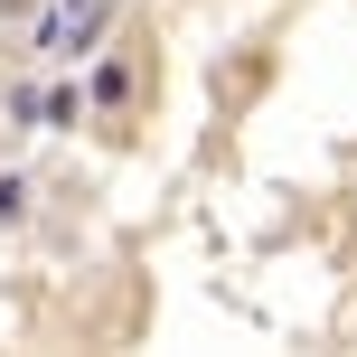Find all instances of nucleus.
Returning <instances> with one entry per match:
<instances>
[{"instance_id":"nucleus-1","label":"nucleus","mask_w":357,"mask_h":357,"mask_svg":"<svg viewBox=\"0 0 357 357\" xmlns=\"http://www.w3.org/2000/svg\"><path fill=\"white\" fill-rule=\"evenodd\" d=\"M104 19H113L104 0H66V10H56L47 29H38V47H47V56H85L94 38H104Z\"/></svg>"},{"instance_id":"nucleus-2","label":"nucleus","mask_w":357,"mask_h":357,"mask_svg":"<svg viewBox=\"0 0 357 357\" xmlns=\"http://www.w3.org/2000/svg\"><path fill=\"white\" fill-rule=\"evenodd\" d=\"M29 197H38L29 178H19V169H0V226H29Z\"/></svg>"},{"instance_id":"nucleus-3","label":"nucleus","mask_w":357,"mask_h":357,"mask_svg":"<svg viewBox=\"0 0 357 357\" xmlns=\"http://www.w3.org/2000/svg\"><path fill=\"white\" fill-rule=\"evenodd\" d=\"M0 19H29V0H0Z\"/></svg>"}]
</instances>
